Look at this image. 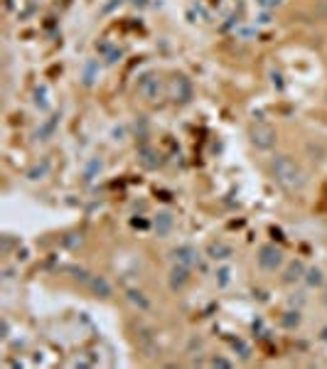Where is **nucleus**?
<instances>
[{
    "mask_svg": "<svg viewBox=\"0 0 327 369\" xmlns=\"http://www.w3.org/2000/svg\"><path fill=\"white\" fill-rule=\"evenodd\" d=\"M251 140L256 148H261V151H271L276 145V131L266 123H259V126L251 128Z\"/></svg>",
    "mask_w": 327,
    "mask_h": 369,
    "instance_id": "obj_3",
    "label": "nucleus"
},
{
    "mask_svg": "<svg viewBox=\"0 0 327 369\" xmlns=\"http://www.w3.org/2000/svg\"><path fill=\"white\" fill-rule=\"evenodd\" d=\"M256 261H259V266L263 268V271H268V273H276L280 266H283V251L278 249V246H273V244H263L261 249H259V256H256Z\"/></svg>",
    "mask_w": 327,
    "mask_h": 369,
    "instance_id": "obj_2",
    "label": "nucleus"
},
{
    "mask_svg": "<svg viewBox=\"0 0 327 369\" xmlns=\"http://www.w3.org/2000/svg\"><path fill=\"white\" fill-rule=\"evenodd\" d=\"M128 298H131L133 303H140V308H148V301H143V293H135V290H131V293H128Z\"/></svg>",
    "mask_w": 327,
    "mask_h": 369,
    "instance_id": "obj_13",
    "label": "nucleus"
},
{
    "mask_svg": "<svg viewBox=\"0 0 327 369\" xmlns=\"http://www.w3.org/2000/svg\"><path fill=\"white\" fill-rule=\"evenodd\" d=\"M283 325H285V327H298V325H300V318H298V313H285V318H283Z\"/></svg>",
    "mask_w": 327,
    "mask_h": 369,
    "instance_id": "obj_11",
    "label": "nucleus"
},
{
    "mask_svg": "<svg viewBox=\"0 0 327 369\" xmlns=\"http://www.w3.org/2000/svg\"><path fill=\"white\" fill-rule=\"evenodd\" d=\"M305 281H308L310 288H317V285H322L325 278H322V271H320V268H308V271H305Z\"/></svg>",
    "mask_w": 327,
    "mask_h": 369,
    "instance_id": "obj_9",
    "label": "nucleus"
},
{
    "mask_svg": "<svg viewBox=\"0 0 327 369\" xmlns=\"http://www.w3.org/2000/svg\"><path fill=\"white\" fill-rule=\"evenodd\" d=\"M256 3H259L263 10H276V8L283 5V0H256Z\"/></svg>",
    "mask_w": 327,
    "mask_h": 369,
    "instance_id": "obj_12",
    "label": "nucleus"
},
{
    "mask_svg": "<svg viewBox=\"0 0 327 369\" xmlns=\"http://www.w3.org/2000/svg\"><path fill=\"white\" fill-rule=\"evenodd\" d=\"M209 253H212V258H219V261H222V258H229V256H231V249L224 246V244H212V246H209Z\"/></svg>",
    "mask_w": 327,
    "mask_h": 369,
    "instance_id": "obj_10",
    "label": "nucleus"
},
{
    "mask_svg": "<svg viewBox=\"0 0 327 369\" xmlns=\"http://www.w3.org/2000/svg\"><path fill=\"white\" fill-rule=\"evenodd\" d=\"M271 172H273V180L288 192H300L305 187V172L288 155H276L271 163Z\"/></svg>",
    "mask_w": 327,
    "mask_h": 369,
    "instance_id": "obj_1",
    "label": "nucleus"
},
{
    "mask_svg": "<svg viewBox=\"0 0 327 369\" xmlns=\"http://www.w3.org/2000/svg\"><path fill=\"white\" fill-rule=\"evenodd\" d=\"M322 340L327 342V327H322Z\"/></svg>",
    "mask_w": 327,
    "mask_h": 369,
    "instance_id": "obj_14",
    "label": "nucleus"
},
{
    "mask_svg": "<svg viewBox=\"0 0 327 369\" xmlns=\"http://www.w3.org/2000/svg\"><path fill=\"white\" fill-rule=\"evenodd\" d=\"M172 256L177 258V264H182V266H192V264H197V251L192 249V246H177L175 251H172Z\"/></svg>",
    "mask_w": 327,
    "mask_h": 369,
    "instance_id": "obj_5",
    "label": "nucleus"
},
{
    "mask_svg": "<svg viewBox=\"0 0 327 369\" xmlns=\"http://www.w3.org/2000/svg\"><path fill=\"white\" fill-rule=\"evenodd\" d=\"M89 285H91V290L94 293H98L101 298H108V295H111V285H108L101 276H94L91 281H89Z\"/></svg>",
    "mask_w": 327,
    "mask_h": 369,
    "instance_id": "obj_8",
    "label": "nucleus"
},
{
    "mask_svg": "<svg viewBox=\"0 0 327 369\" xmlns=\"http://www.w3.org/2000/svg\"><path fill=\"white\" fill-rule=\"evenodd\" d=\"M172 224H175V219H172V214H167V212H160V214L155 217V229H158V234H167V232L172 229Z\"/></svg>",
    "mask_w": 327,
    "mask_h": 369,
    "instance_id": "obj_6",
    "label": "nucleus"
},
{
    "mask_svg": "<svg viewBox=\"0 0 327 369\" xmlns=\"http://www.w3.org/2000/svg\"><path fill=\"white\" fill-rule=\"evenodd\" d=\"M325 305H327V288H325Z\"/></svg>",
    "mask_w": 327,
    "mask_h": 369,
    "instance_id": "obj_15",
    "label": "nucleus"
},
{
    "mask_svg": "<svg viewBox=\"0 0 327 369\" xmlns=\"http://www.w3.org/2000/svg\"><path fill=\"white\" fill-rule=\"evenodd\" d=\"M187 283H190V271H187V266L180 264L177 268H172V273H170V288H172V290H182Z\"/></svg>",
    "mask_w": 327,
    "mask_h": 369,
    "instance_id": "obj_4",
    "label": "nucleus"
},
{
    "mask_svg": "<svg viewBox=\"0 0 327 369\" xmlns=\"http://www.w3.org/2000/svg\"><path fill=\"white\" fill-rule=\"evenodd\" d=\"M305 271H308V268H305L300 261H293V264L288 266V271H285V281H288V283H293V281H300V278L305 276Z\"/></svg>",
    "mask_w": 327,
    "mask_h": 369,
    "instance_id": "obj_7",
    "label": "nucleus"
}]
</instances>
